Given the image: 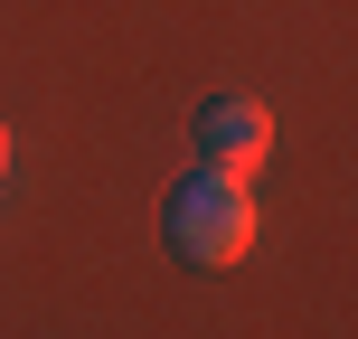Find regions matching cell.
Returning a JSON list of instances; mask_svg holds the SVG:
<instances>
[{
  "mask_svg": "<svg viewBox=\"0 0 358 339\" xmlns=\"http://www.w3.org/2000/svg\"><path fill=\"white\" fill-rule=\"evenodd\" d=\"M170 245L189 254V264H208V273L245 264V245H255V198H245V179H236V170H198L189 189L170 198Z\"/></svg>",
  "mask_w": 358,
  "mask_h": 339,
  "instance_id": "6da1fadb",
  "label": "cell"
},
{
  "mask_svg": "<svg viewBox=\"0 0 358 339\" xmlns=\"http://www.w3.org/2000/svg\"><path fill=\"white\" fill-rule=\"evenodd\" d=\"M264 151H273V113L255 104V94H217V104L198 113V170H236L245 179Z\"/></svg>",
  "mask_w": 358,
  "mask_h": 339,
  "instance_id": "7a4b0ae2",
  "label": "cell"
},
{
  "mask_svg": "<svg viewBox=\"0 0 358 339\" xmlns=\"http://www.w3.org/2000/svg\"><path fill=\"white\" fill-rule=\"evenodd\" d=\"M0 170H10V132H0Z\"/></svg>",
  "mask_w": 358,
  "mask_h": 339,
  "instance_id": "3957f363",
  "label": "cell"
}]
</instances>
